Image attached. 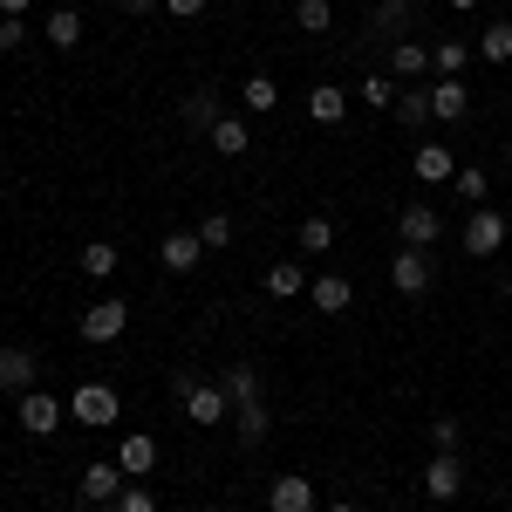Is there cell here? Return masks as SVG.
<instances>
[{
  "label": "cell",
  "mask_w": 512,
  "mask_h": 512,
  "mask_svg": "<svg viewBox=\"0 0 512 512\" xmlns=\"http://www.w3.org/2000/svg\"><path fill=\"white\" fill-rule=\"evenodd\" d=\"M178 410H185V424H205V431H212V424H226V417H233V396L219 390V376H212V383L178 376Z\"/></svg>",
  "instance_id": "6da1fadb"
},
{
  "label": "cell",
  "mask_w": 512,
  "mask_h": 512,
  "mask_svg": "<svg viewBox=\"0 0 512 512\" xmlns=\"http://www.w3.org/2000/svg\"><path fill=\"white\" fill-rule=\"evenodd\" d=\"M123 328H130V301H117V294H103V301H89L76 321V335L89 342V349H110Z\"/></svg>",
  "instance_id": "7a4b0ae2"
},
{
  "label": "cell",
  "mask_w": 512,
  "mask_h": 512,
  "mask_svg": "<svg viewBox=\"0 0 512 512\" xmlns=\"http://www.w3.org/2000/svg\"><path fill=\"white\" fill-rule=\"evenodd\" d=\"M431 280H437V267H431V253H424V246H396V260H390V287L403 294V301L431 294Z\"/></svg>",
  "instance_id": "3957f363"
},
{
  "label": "cell",
  "mask_w": 512,
  "mask_h": 512,
  "mask_svg": "<svg viewBox=\"0 0 512 512\" xmlns=\"http://www.w3.org/2000/svg\"><path fill=\"white\" fill-rule=\"evenodd\" d=\"M14 403H21V431L28 437H55L62 424H69V403L48 396V390H28V396H14Z\"/></svg>",
  "instance_id": "277c9868"
},
{
  "label": "cell",
  "mask_w": 512,
  "mask_h": 512,
  "mask_svg": "<svg viewBox=\"0 0 512 512\" xmlns=\"http://www.w3.org/2000/svg\"><path fill=\"white\" fill-rule=\"evenodd\" d=\"M69 417L96 431V424H117L123 403H117V390H110V383H76V396H69Z\"/></svg>",
  "instance_id": "5b68a950"
},
{
  "label": "cell",
  "mask_w": 512,
  "mask_h": 512,
  "mask_svg": "<svg viewBox=\"0 0 512 512\" xmlns=\"http://www.w3.org/2000/svg\"><path fill=\"white\" fill-rule=\"evenodd\" d=\"M396 239H403V246H424V253H431L437 239H444V219H437V205L410 198V205L396 212Z\"/></svg>",
  "instance_id": "8992f818"
},
{
  "label": "cell",
  "mask_w": 512,
  "mask_h": 512,
  "mask_svg": "<svg viewBox=\"0 0 512 512\" xmlns=\"http://www.w3.org/2000/svg\"><path fill=\"white\" fill-rule=\"evenodd\" d=\"M499 246H506V212L499 205H478L472 219H465V253L472 260H492Z\"/></svg>",
  "instance_id": "52a82bcc"
},
{
  "label": "cell",
  "mask_w": 512,
  "mask_h": 512,
  "mask_svg": "<svg viewBox=\"0 0 512 512\" xmlns=\"http://www.w3.org/2000/svg\"><path fill=\"white\" fill-rule=\"evenodd\" d=\"M458 492H465V465H458V451H431V465H424V499L451 506Z\"/></svg>",
  "instance_id": "ba28073f"
},
{
  "label": "cell",
  "mask_w": 512,
  "mask_h": 512,
  "mask_svg": "<svg viewBox=\"0 0 512 512\" xmlns=\"http://www.w3.org/2000/svg\"><path fill=\"white\" fill-rule=\"evenodd\" d=\"M267 512H321L315 499V478H301V472H287L267 485Z\"/></svg>",
  "instance_id": "9c48e42d"
},
{
  "label": "cell",
  "mask_w": 512,
  "mask_h": 512,
  "mask_svg": "<svg viewBox=\"0 0 512 512\" xmlns=\"http://www.w3.org/2000/svg\"><path fill=\"white\" fill-rule=\"evenodd\" d=\"M123 485H130V478H123L117 458H96V465H82V499H89V506H110Z\"/></svg>",
  "instance_id": "30bf717a"
},
{
  "label": "cell",
  "mask_w": 512,
  "mask_h": 512,
  "mask_svg": "<svg viewBox=\"0 0 512 512\" xmlns=\"http://www.w3.org/2000/svg\"><path fill=\"white\" fill-rule=\"evenodd\" d=\"M465 110H472V89H465V76H437V82H431V117H437V123H465Z\"/></svg>",
  "instance_id": "8fae6325"
},
{
  "label": "cell",
  "mask_w": 512,
  "mask_h": 512,
  "mask_svg": "<svg viewBox=\"0 0 512 512\" xmlns=\"http://www.w3.org/2000/svg\"><path fill=\"white\" fill-rule=\"evenodd\" d=\"M117 465H123V478H151V472H158V437L123 431V444H117Z\"/></svg>",
  "instance_id": "7c38bea8"
},
{
  "label": "cell",
  "mask_w": 512,
  "mask_h": 512,
  "mask_svg": "<svg viewBox=\"0 0 512 512\" xmlns=\"http://www.w3.org/2000/svg\"><path fill=\"white\" fill-rule=\"evenodd\" d=\"M41 376V362L28 349H0V396H28Z\"/></svg>",
  "instance_id": "4fadbf2b"
},
{
  "label": "cell",
  "mask_w": 512,
  "mask_h": 512,
  "mask_svg": "<svg viewBox=\"0 0 512 512\" xmlns=\"http://www.w3.org/2000/svg\"><path fill=\"white\" fill-rule=\"evenodd\" d=\"M198 260H205V239H198V233H164V246H158L164 274H192Z\"/></svg>",
  "instance_id": "5bb4252c"
},
{
  "label": "cell",
  "mask_w": 512,
  "mask_h": 512,
  "mask_svg": "<svg viewBox=\"0 0 512 512\" xmlns=\"http://www.w3.org/2000/svg\"><path fill=\"white\" fill-rule=\"evenodd\" d=\"M219 117H226V103H219V89H192V96L178 103V123H185V130H212Z\"/></svg>",
  "instance_id": "9a60e30c"
},
{
  "label": "cell",
  "mask_w": 512,
  "mask_h": 512,
  "mask_svg": "<svg viewBox=\"0 0 512 512\" xmlns=\"http://www.w3.org/2000/svg\"><path fill=\"white\" fill-rule=\"evenodd\" d=\"M410 171H417L424 185H444V178H458V158H451L444 144H417V151H410Z\"/></svg>",
  "instance_id": "2e32d148"
},
{
  "label": "cell",
  "mask_w": 512,
  "mask_h": 512,
  "mask_svg": "<svg viewBox=\"0 0 512 512\" xmlns=\"http://www.w3.org/2000/svg\"><path fill=\"white\" fill-rule=\"evenodd\" d=\"M308 294H315L321 315H342V308L355 301V280L349 274H315V280H308Z\"/></svg>",
  "instance_id": "e0dca14e"
},
{
  "label": "cell",
  "mask_w": 512,
  "mask_h": 512,
  "mask_svg": "<svg viewBox=\"0 0 512 512\" xmlns=\"http://www.w3.org/2000/svg\"><path fill=\"white\" fill-rule=\"evenodd\" d=\"M239 110H246V117H274L280 110V82L274 76H246L239 82Z\"/></svg>",
  "instance_id": "ac0fdd59"
},
{
  "label": "cell",
  "mask_w": 512,
  "mask_h": 512,
  "mask_svg": "<svg viewBox=\"0 0 512 512\" xmlns=\"http://www.w3.org/2000/svg\"><path fill=\"white\" fill-rule=\"evenodd\" d=\"M308 117L315 123H342L349 117V89H342V82H315V89H308Z\"/></svg>",
  "instance_id": "d6986e66"
},
{
  "label": "cell",
  "mask_w": 512,
  "mask_h": 512,
  "mask_svg": "<svg viewBox=\"0 0 512 512\" xmlns=\"http://www.w3.org/2000/svg\"><path fill=\"white\" fill-rule=\"evenodd\" d=\"M205 137H212V151H219V158H246V151H253V130H246V117H219Z\"/></svg>",
  "instance_id": "ffe728a7"
},
{
  "label": "cell",
  "mask_w": 512,
  "mask_h": 512,
  "mask_svg": "<svg viewBox=\"0 0 512 512\" xmlns=\"http://www.w3.org/2000/svg\"><path fill=\"white\" fill-rule=\"evenodd\" d=\"M390 117L403 123V130H424V123H431V89L403 82V89H396V110H390Z\"/></svg>",
  "instance_id": "44dd1931"
},
{
  "label": "cell",
  "mask_w": 512,
  "mask_h": 512,
  "mask_svg": "<svg viewBox=\"0 0 512 512\" xmlns=\"http://www.w3.org/2000/svg\"><path fill=\"white\" fill-rule=\"evenodd\" d=\"M424 69H431V48L424 41H390V76L396 82H417Z\"/></svg>",
  "instance_id": "7402d4cb"
},
{
  "label": "cell",
  "mask_w": 512,
  "mask_h": 512,
  "mask_svg": "<svg viewBox=\"0 0 512 512\" xmlns=\"http://www.w3.org/2000/svg\"><path fill=\"white\" fill-rule=\"evenodd\" d=\"M267 294H274V301L308 294V267H301V260H274V267H267Z\"/></svg>",
  "instance_id": "603a6c76"
},
{
  "label": "cell",
  "mask_w": 512,
  "mask_h": 512,
  "mask_svg": "<svg viewBox=\"0 0 512 512\" xmlns=\"http://www.w3.org/2000/svg\"><path fill=\"white\" fill-rule=\"evenodd\" d=\"M219 390L233 396V410H239V403H260V369H253V362H233V369H219Z\"/></svg>",
  "instance_id": "cb8c5ba5"
},
{
  "label": "cell",
  "mask_w": 512,
  "mask_h": 512,
  "mask_svg": "<svg viewBox=\"0 0 512 512\" xmlns=\"http://www.w3.org/2000/svg\"><path fill=\"white\" fill-rule=\"evenodd\" d=\"M472 41H431V76H465L472 69Z\"/></svg>",
  "instance_id": "d4e9b609"
},
{
  "label": "cell",
  "mask_w": 512,
  "mask_h": 512,
  "mask_svg": "<svg viewBox=\"0 0 512 512\" xmlns=\"http://www.w3.org/2000/svg\"><path fill=\"white\" fill-rule=\"evenodd\" d=\"M76 267H82V274H89V280H110V274H117V267H123V253H117V246H110V239H89V246H82V253H76Z\"/></svg>",
  "instance_id": "484cf974"
},
{
  "label": "cell",
  "mask_w": 512,
  "mask_h": 512,
  "mask_svg": "<svg viewBox=\"0 0 512 512\" xmlns=\"http://www.w3.org/2000/svg\"><path fill=\"white\" fill-rule=\"evenodd\" d=\"M48 48H62V55L82 48V14L76 7H55V14H48Z\"/></svg>",
  "instance_id": "4316f807"
},
{
  "label": "cell",
  "mask_w": 512,
  "mask_h": 512,
  "mask_svg": "<svg viewBox=\"0 0 512 512\" xmlns=\"http://www.w3.org/2000/svg\"><path fill=\"white\" fill-rule=\"evenodd\" d=\"M396 89H403V82H396L390 69H376V76L355 82V103H369V110H396Z\"/></svg>",
  "instance_id": "83f0119b"
},
{
  "label": "cell",
  "mask_w": 512,
  "mask_h": 512,
  "mask_svg": "<svg viewBox=\"0 0 512 512\" xmlns=\"http://www.w3.org/2000/svg\"><path fill=\"white\" fill-rule=\"evenodd\" d=\"M267 431H274V410L267 403H239V444L253 451V444H267Z\"/></svg>",
  "instance_id": "f1b7e54d"
},
{
  "label": "cell",
  "mask_w": 512,
  "mask_h": 512,
  "mask_svg": "<svg viewBox=\"0 0 512 512\" xmlns=\"http://www.w3.org/2000/svg\"><path fill=\"white\" fill-rule=\"evenodd\" d=\"M472 48L485 55V62H492V69H506V62H512V21H492V28H485Z\"/></svg>",
  "instance_id": "f546056e"
},
{
  "label": "cell",
  "mask_w": 512,
  "mask_h": 512,
  "mask_svg": "<svg viewBox=\"0 0 512 512\" xmlns=\"http://www.w3.org/2000/svg\"><path fill=\"white\" fill-rule=\"evenodd\" d=\"M294 28L301 35H328L335 28V0H294Z\"/></svg>",
  "instance_id": "4dcf8cb0"
},
{
  "label": "cell",
  "mask_w": 512,
  "mask_h": 512,
  "mask_svg": "<svg viewBox=\"0 0 512 512\" xmlns=\"http://www.w3.org/2000/svg\"><path fill=\"white\" fill-rule=\"evenodd\" d=\"M294 239H301V253H328V246H335V219H328V212H308Z\"/></svg>",
  "instance_id": "1f68e13d"
},
{
  "label": "cell",
  "mask_w": 512,
  "mask_h": 512,
  "mask_svg": "<svg viewBox=\"0 0 512 512\" xmlns=\"http://www.w3.org/2000/svg\"><path fill=\"white\" fill-rule=\"evenodd\" d=\"M103 512H158V492L130 478V485H123V492H117V499H110V506H103Z\"/></svg>",
  "instance_id": "d6a6232c"
},
{
  "label": "cell",
  "mask_w": 512,
  "mask_h": 512,
  "mask_svg": "<svg viewBox=\"0 0 512 512\" xmlns=\"http://www.w3.org/2000/svg\"><path fill=\"white\" fill-rule=\"evenodd\" d=\"M458 198H472V205H485V192H492V178H485V164H458Z\"/></svg>",
  "instance_id": "836d02e7"
},
{
  "label": "cell",
  "mask_w": 512,
  "mask_h": 512,
  "mask_svg": "<svg viewBox=\"0 0 512 512\" xmlns=\"http://www.w3.org/2000/svg\"><path fill=\"white\" fill-rule=\"evenodd\" d=\"M198 239H205V253L233 246V219H226V212H205V219H198Z\"/></svg>",
  "instance_id": "e575fe53"
},
{
  "label": "cell",
  "mask_w": 512,
  "mask_h": 512,
  "mask_svg": "<svg viewBox=\"0 0 512 512\" xmlns=\"http://www.w3.org/2000/svg\"><path fill=\"white\" fill-rule=\"evenodd\" d=\"M417 14V0H376V35H390V28H403Z\"/></svg>",
  "instance_id": "d590c367"
},
{
  "label": "cell",
  "mask_w": 512,
  "mask_h": 512,
  "mask_svg": "<svg viewBox=\"0 0 512 512\" xmlns=\"http://www.w3.org/2000/svg\"><path fill=\"white\" fill-rule=\"evenodd\" d=\"M458 417H431V451H458Z\"/></svg>",
  "instance_id": "8d00e7d4"
},
{
  "label": "cell",
  "mask_w": 512,
  "mask_h": 512,
  "mask_svg": "<svg viewBox=\"0 0 512 512\" xmlns=\"http://www.w3.org/2000/svg\"><path fill=\"white\" fill-rule=\"evenodd\" d=\"M21 41H28V28H21V21H14V14H0V55H14V48H21Z\"/></svg>",
  "instance_id": "74e56055"
},
{
  "label": "cell",
  "mask_w": 512,
  "mask_h": 512,
  "mask_svg": "<svg viewBox=\"0 0 512 512\" xmlns=\"http://www.w3.org/2000/svg\"><path fill=\"white\" fill-rule=\"evenodd\" d=\"M205 7H212V0H164V14H171V21H198Z\"/></svg>",
  "instance_id": "f35d334b"
},
{
  "label": "cell",
  "mask_w": 512,
  "mask_h": 512,
  "mask_svg": "<svg viewBox=\"0 0 512 512\" xmlns=\"http://www.w3.org/2000/svg\"><path fill=\"white\" fill-rule=\"evenodd\" d=\"M117 14H151V7H164V0H110Z\"/></svg>",
  "instance_id": "ab89813d"
},
{
  "label": "cell",
  "mask_w": 512,
  "mask_h": 512,
  "mask_svg": "<svg viewBox=\"0 0 512 512\" xmlns=\"http://www.w3.org/2000/svg\"><path fill=\"white\" fill-rule=\"evenodd\" d=\"M28 7H35V0H0V14H14V21H21Z\"/></svg>",
  "instance_id": "60d3db41"
},
{
  "label": "cell",
  "mask_w": 512,
  "mask_h": 512,
  "mask_svg": "<svg viewBox=\"0 0 512 512\" xmlns=\"http://www.w3.org/2000/svg\"><path fill=\"white\" fill-rule=\"evenodd\" d=\"M321 512H362V506H349V499H342V506H321Z\"/></svg>",
  "instance_id": "b9f144b4"
},
{
  "label": "cell",
  "mask_w": 512,
  "mask_h": 512,
  "mask_svg": "<svg viewBox=\"0 0 512 512\" xmlns=\"http://www.w3.org/2000/svg\"><path fill=\"white\" fill-rule=\"evenodd\" d=\"M451 7H458V14H472V7H478V0H451Z\"/></svg>",
  "instance_id": "7bdbcfd3"
},
{
  "label": "cell",
  "mask_w": 512,
  "mask_h": 512,
  "mask_svg": "<svg viewBox=\"0 0 512 512\" xmlns=\"http://www.w3.org/2000/svg\"><path fill=\"white\" fill-rule=\"evenodd\" d=\"M506 301H512V274H506Z\"/></svg>",
  "instance_id": "ee69618b"
},
{
  "label": "cell",
  "mask_w": 512,
  "mask_h": 512,
  "mask_svg": "<svg viewBox=\"0 0 512 512\" xmlns=\"http://www.w3.org/2000/svg\"><path fill=\"white\" fill-rule=\"evenodd\" d=\"M506 164H512V144H506Z\"/></svg>",
  "instance_id": "f6af8a7d"
}]
</instances>
